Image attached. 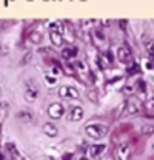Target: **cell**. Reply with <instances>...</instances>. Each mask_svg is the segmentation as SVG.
Listing matches in <instances>:
<instances>
[{
    "label": "cell",
    "mask_w": 154,
    "mask_h": 160,
    "mask_svg": "<svg viewBox=\"0 0 154 160\" xmlns=\"http://www.w3.org/2000/svg\"><path fill=\"white\" fill-rule=\"evenodd\" d=\"M80 160H88V159H86V157H82V159H80Z\"/></svg>",
    "instance_id": "23"
},
{
    "label": "cell",
    "mask_w": 154,
    "mask_h": 160,
    "mask_svg": "<svg viewBox=\"0 0 154 160\" xmlns=\"http://www.w3.org/2000/svg\"><path fill=\"white\" fill-rule=\"evenodd\" d=\"M48 114H49V117L51 119H62V116L65 114V106L62 105V103H59V102H54V103H51L49 105V108H48Z\"/></svg>",
    "instance_id": "3"
},
{
    "label": "cell",
    "mask_w": 154,
    "mask_h": 160,
    "mask_svg": "<svg viewBox=\"0 0 154 160\" xmlns=\"http://www.w3.org/2000/svg\"><path fill=\"white\" fill-rule=\"evenodd\" d=\"M19 119H22L23 122H28V123H29V122L33 120V116H31V112H29V111H20L19 112Z\"/></svg>",
    "instance_id": "14"
},
{
    "label": "cell",
    "mask_w": 154,
    "mask_h": 160,
    "mask_svg": "<svg viewBox=\"0 0 154 160\" xmlns=\"http://www.w3.org/2000/svg\"><path fill=\"white\" fill-rule=\"evenodd\" d=\"M142 134H145V136L154 134V125H143L142 126Z\"/></svg>",
    "instance_id": "15"
},
{
    "label": "cell",
    "mask_w": 154,
    "mask_h": 160,
    "mask_svg": "<svg viewBox=\"0 0 154 160\" xmlns=\"http://www.w3.org/2000/svg\"><path fill=\"white\" fill-rule=\"evenodd\" d=\"M0 160H5V157H3V156H2V154H0Z\"/></svg>",
    "instance_id": "22"
},
{
    "label": "cell",
    "mask_w": 154,
    "mask_h": 160,
    "mask_svg": "<svg viewBox=\"0 0 154 160\" xmlns=\"http://www.w3.org/2000/svg\"><path fill=\"white\" fill-rule=\"evenodd\" d=\"M63 160H71V154H65V156H63Z\"/></svg>",
    "instance_id": "21"
},
{
    "label": "cell",
    "mask_w": 154,
    "mask_h": 160,
    "mask_svg": "<svg viewBox=\"0 0 154 160\" xmlns=\"http://www.w3.org/2000/svg\"><path fill=\"white\" fill-rule=\"evenodd\" d=\"M117 57H119L120 62H123V63H130L131 59H133L131 49H130L128 46H120V48L117 49Z\"/></svg>",
    "instance_id": "5"
},
{
    "label": "cell",
    "mask_w": 154,
    "mask_h": 160,
    "mask_svg": "<svg viewBox=\"0 0 154 160\" xmlns=\"http://www.w3.org/2000/svg\"><path fill=\"white\" fill-rule=\"evenodd\" d=\"M8 116V102H0V120H5Z\"/></svg>",
    "instance_id": "12"
},
{
    "label": "cell",
    "mask_w": 154,
    "mask_h": 160,
    "mask_svg": "<svg viewBox=\"0 0 154 160\" xmlns=\"http://www.w3.org/2000/svg\"><path fill=\"white\" fill-rule=\"evenodd\" d=\"M38 97V86L34 79H28L25 82V100L33 103Z\"/></svg>",
    "instance_id": "2"
},
{
    "label": "cell",
    "mask_w": 154,
    "mask_h": 160,
    "mask_svg": "<svg viewBox=\"0 0 154 160\" xmlns=\"http://www.w3.org/2000/svg\"><path fill=\"white\" fill-rule=\"evenodd\" d=\"M120 28H122V29H123V28H126V22L120 20Z\"/></svg>",
    "instance_id": "20"
},
{
    "label": "cell",
    "mask_w": 154,
    "mask_h": 160,
    "mask_svg": "<svg viewBox=\"0 0 154 160\" xmlns=\"http://www.w3.org/2000/svg\"><path fill=\"white\" fill-rule=\"evenodd\" d=\"M126 111H128L130 114L139 112V111H140V103H139V100L134 99V97L128 99V102H126Z\"/></svg>",
    "instance_id": "8"
},
{
    "label": "cell",
    "mask_w": 154,
    "mask_h": 160,
    "mask_svg": "<svg viewBox=\"0 0 154 160\" xmlns=\"http://www.w3.org/2000/svg\"><path fill=\"white\" fill-rule=\"evenodd\" d=\"M43 132H45L48 137H57L59 129H57V126L53 125V123H45V125H43Z\"/></svg>",
    "instance_id": "9"
},
{
    "label": "cell",
    "mask_w": 154,
    "mask_h": 160,
    "mask_svg": "<svg viewBox=\"0 0 154 160\" xmlns=\"http://www.w3.org/2000/svg\"><path fill=\"white\" fill-rule=\"evenodd\" d=\"M146 52L150 54V57L154 59V42H150V43L146 45Z\"/></svg>",
    "instance_id": "16"
},
{
    "label": "cell",
    "mask_w": 154,
    "mask_h": 160,
    "mask_svg": "<svg viewBox=\"0 0 154 160\" xmlns=\"http://www.w3.org/2000/svg\"><path fill=\"white\" fill-rule=\"evenodd\" d=\"M45 80H46V83H48V85H54V83H56V77H51L49 74H46V76H45Z\"/></svg>",
    "instance_id": "18"
},
{
    "label": "cell",
    "mask_w": 154,
    "mask_h": 160,
    "mask_svg": "<svg viewBox=\"0 0 154 160\" xmlns=\"http://www.w3.org/2000/svg\"><path fill=\"white\" fill-rule=\"evenodd\" d=\"M85 132H86L88 137L99 140L108 134V128L105 125H100V123H91V125H86L85 126Z\"/></svg>",
    "instance_id": "1"
},
{
    "label": "cell",
    "mask_w": 154,
    "mask_h": 160,
    "mask_svg": "<svg viewBox=\"0 0 154 160\" xmlns=\"http://www.w3.org/2000/svg\"><path fill=\"white\" fill-rule=\"evenodd\" d=\"M83 119V109L82 106H73L69 111V120L71 122H80Z\"/></svg>",
    "instance_id": "7"
},
{
    "label": "cell",
    "mask_w": 154,
    "mask_h": 160,
    "mask_svg": "<svg viewBox=\"0 0 154 160\" xmlns=\"http://www.w3.org/2000/svg\"><path fill=\"white\" fill-rule=\"evenodd\" d=\"M76 54H77L76 48H73V49H63V51H62V57H65V59H71V57H74Z\"/></svg>",
    "instance_id": "13"
},
{
    "label": "cell",
    "mask_w": 154,
    "mask_h": 160,
    "mask_svg": "<svg viewBox=\"0 0 154 160\" xmlns=\"http://www.w3.org/2000/svg\"><path fill=\"white\" fill-rule=\"evenodd\" d=\"M131 146L128 143L122 145L119 148V160H131Z\"/></svg>",
    "instance_id": "6"
},
{
    "label": "cell",
    "mask_w": 154,
    "mask_h": 160,
    "mask_svg": "<svg viewBox=\"0 0 154 160\" xmlns=\"http://www.w3.org/2000/svg\"><path fill=\"white\" fill-rule=\"evenodd\" d=\"M8 149H9V151L13 152V159L19 156V152H17V148H16V146H14L13 143H8Z\"/></svg>",
    "instance_id": "17"
},
{
    "label": "cell",
    "mask_w": 154,
    "mask_h": 160,
    "mask_svg": "<svg viewBox=\"0 0 154 160\" xmlns=\"http://www.w3.org/2000/svg\"><path fill=\"white\" fill-rule=\"evenodd\" d=\"M105 148H106V146H105L103 143H102V145H93V146L90 148V151H91V156H93V157L100 156V154L105 151Z\"/></svg>",
    "instance_id": "10"
},
{
    "label": "cell",
    "mask_w": 154,
    "mask_h": 160,
    "mask_svg": "<svg viewBox=\"0 0 154 160\" xmlns=\"http://www.w3.org/2000/svg\"><path fill=\"white\" fill-rule=\"evenodd\" d=\"M59 94L63 99H77L79 97V91L76 88H73V86H62L59 89Z\"/></svg>",
    "instance_id": "4"
},
{
    "label": "cell",
    "mask_w": 154,
    "mask_h": 160,
    "mask_svg": "<svg viewBox=\"0 0 154 160\" xmlns=\"http://www.w3.org/2000/svg\"><path fill=\"white\" fill-rule=\"evenodd\" d=\"M49 36H51V40H53V43H54L56 46H60V45H62V37H60V32H59L57 29H51Z\"/></svg>",
    "instance_id": "11"
},
{
    "label": "cell",
    "mask_w": 154,
    "mask_h": 160,
    "mask_svg": "<svg viewBox=\"0 0 154 160\" xmlns=\"http://www.w3.org/2000/svg\"><path fill=\"white\" fill-rule=\"evenodd\" d=\"M137 86H139V89H140V91H145V82H143V80H139Z\"/></svg>",
    "instance_id": "19"
}]
</instances>
